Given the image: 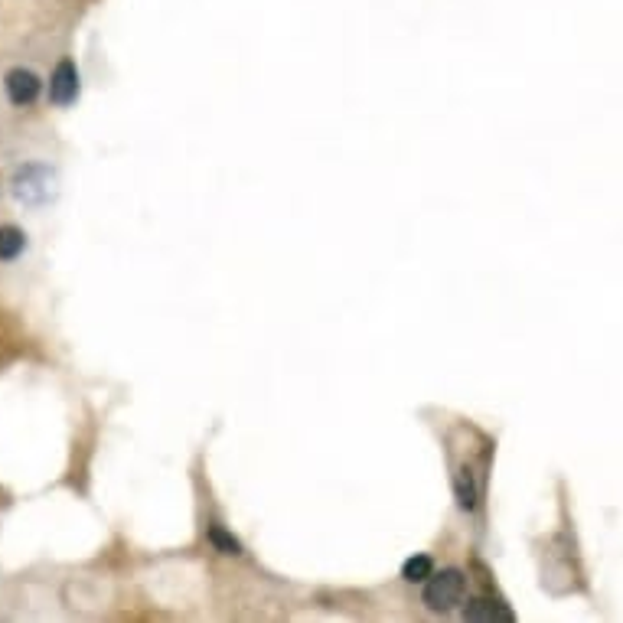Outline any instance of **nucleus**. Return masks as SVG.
<instances>
[{"mask_svg":"<svg viewBox=\"0 0 623 623\" xmlns=\"http://www.w3.org/2000/svg\"><path fill=\"white\" fill-rule=\"evenodd\" d=\"M464 594H467V578H464V571H457V568H444L441 575H431L425 581V604L431 610H454L460 601H464Z\"/></svg>","mask_w":623,"mask_h":623,"instance_id":"nucleus-1","label":"nucleus"},{"mask_svg":"<svg viewBox=\"0 0 623 623\" xmlns=\"http://www.w3.org/2000/svg\"><path fill=\"white\" fill-rule=\"evenodd\" d=\"M53 183H56V177L49 167L27 164L23 170L14 173V196L27 206H43L46 199H53V193H56Z\"/></svg>","mask_w":623,"mask_h":623,"instance_id":"nucleus-2","label":"nucleus"},{"mask_svg":"<svg viewBox=\"0 0 623 623\" xmlns=\"http://www.w3.org/2000/svg\"><path fill=\"white\" fill-rule=\"evenodd\" d=\"M79 69L72 59H62L59 66L53 69V76H49V102L56 108H69L72 102L79 98Z\"/></svg>","mask_w":623,"mask_h":623,"instance_id":"nucleus-3","label":"nucleus"},{"mask_svg":"<svg viewBox=\"0 0 623 623\" xmlns=\"http://www.w3.org/2000/svg\"><path fill=\"white\" fill-rule=\"evenodd\" d=\"M4 89H7V98H10V105H17V108H30L36 98H40L43 92V82L36 72L30 69H10L7 72V79H4Z\"/></svg>","mask_w":623,"mask_h":623,"instance_id":"nucleus-4","label":"nucleus"},{"mask_svg":"<svg viewBox=\"0 0 623 623\" xmlns=\"http://www.w3.org/2000/svg\"><path fill=\"white\" fill-rule=\"evenodd\" d=\"M27 248V232L17 226H0V261H17Z\"/></svg>","mask_w":623,"mask_h":623,"instance_id":"nucleus-5","label":"nucleus"},{"mask_svg":"<svg viewBox=\"0 0 623 623\" xmlns=\"http://www.w3.org/2000/svg\"><path fill=\"white\" fill-rule=\"evenodd\" d=\"M434 575V562L428 555H411L408 562L402 565V578L408 584H425Z\"/></svg>","mask_w":623,"mask_h":623,"instance_id":"nucleus-6","label":"nucleus"},{"mask_svg":"<svg viewBox=\"0 0 623 623\" xmlns=\"http://www.w3.org/2000/svg\"><path fill=\"white\" fill-rule=\"evenodd\" d=\"M467 620H513V614H509L506 607H500L496 601H473L467 607Z\"/></svg>","mask_w":623,"mask_h":623,"instance_id":"nucleus-7","label":"nucleus"},{"mask_svg":"<svg viewBox=\"0 0 623 623\" xmlns=\"http://www.w3.org/2000/svg\"><path fill=\"white\" fill-rule=\"evenodd\" d=\"M209 542H213L222 555H242L239 539H235V535H229L222 526H213V529H209Z\"/></svg>","mask_w":623,"mask_h":623,"instance_id":"nucleus-8","label":"nucleus"},{"mask_svg":"<svg viewBox=\"0 0 623 623\" xmlns=\"http://www.w3.org/2000/svg\"><path fill=\"white\" fill-rule=\"evenodd\" d=\"M457 503H460V509H473V506H477V490H473L470 477H460L457 480Z\"/></svg>","mask_w":623,"mask_h":623,"instance_id":"nucleus-9","label":"nucleus"},{"mask_svg":"<svg viewBox=\"0 0 623 623\" xmlns=\"http://www.w3.org/2000/svg\"><path fill=\"white\" fill-rule=\"evenodd\" d=\"M7 503H10V496H7L4 490H0V506H7Z\"/></svg>","mask_w":623,"mask_h":623,"instance_id":"nucleus-10","label":"nucleus"}]
</instances>
